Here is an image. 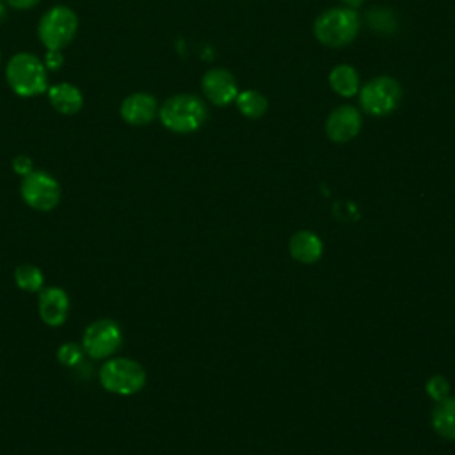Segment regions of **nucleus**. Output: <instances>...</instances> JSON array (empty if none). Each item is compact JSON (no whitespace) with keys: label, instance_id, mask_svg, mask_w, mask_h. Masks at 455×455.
<instances>
[{"label":"nucleus","instance_id":"obj_1","mask_svg":"<svg viewBox=\"0 0 455 455\" xmlns=\"http://www.w3.org/2000/svg\"><path fill=\"white\" fill-rule=\"evenodd\" d=\"M206 107L194 94H176L158 110L162 124L174 133H192L206 121Z\"/></svg>","mask_w":455,"mask_h":455},{"label":"nucleus","instance_id":"obj_11","mask_svg":"<svg viewBox=\"0 0 455 455\" xmlns=\"http://www.w3.org/2000/svg\"><path fill=\"white\" fill-rule=\"evenodd\" d=\"M203 92L204 96L219 107L229 105L231 101H235L238 91H236V80L235 76L222 68H215L204 73L203 76Z\"/></svg>","mask_w":455,"mask_h":455},{"label":"nucleus","instance_id":"obj_23","mask_svg":"<svg viewBox=\"0 0 455 455\" xmlns=\"http://www.w3.org/2000/svg\"><path fill=\"white\" fill-rule=\"evenodd\" d=\"M43 64H44L46 69H59L62 66V53H60V50H48Z\"/></svg>","mask_w":455,"mask_h":455},{"label":"nucleus","instance_id":"obj_24","mask_svg":"<svg viewBox=\"0 0 455 455\" xmlns=\"http://www.w3.org/2000/svg\"><path fill=\"white\" fill-rule=\"evenodd\" d=\"M39 0H7V4L14 9H30L37 4Z\"/></svg>","mask_w":455,"mask_h":455},{"label":"nucleus","instance_id":"obj_14","mask_svg":"<svg viewBox=\"0 0 455 455\" xmlns=\"http://www.w3.org/2000/svg\"><path fill=\"white\" fill-rule=\"evenodd\" d=\"M322 240L316 233L302 229L290 238V254L300 263H315L322 256Z\"/></svg>","mask_w":455,"mask_h":455},{"label":"nucleus","instance_id":"obj_18","mask_svg":"<svg viewBox=\"0 0 455 455\" xmlns=\"http://www.w3.org/2000/svg\"><path fill=\"white\" fill-rule=\"evenodd\" d=\"M235 101L238 110L249 119H258L267 112V98L258 91H242Z\"/></svg>","mask_w":455,"mask_h":455},{"label":"nucleus","instance_id":"obj_22","mask_svg":"<svg viewBox=\"0 0 455 455\" xmlns=\"http://www.w3.org/2000/svg\"><path fill=\"white\" fill-rule=\"evenodd\" d=\"M12 169H14L16 174L27 176V174H30L34 171L32 169V160L28 156H25V155H20V156H16L12 160Z\"/></svg>","mask_w":455,"mask_h":455},{"label":"nucleus","instance_id":"obj_6","mask_svg":"<svg viewBox=\"0 0 455 455\" xmlns=\"http://www.w3.org/2000/svg\"><path fill=\"white\" fill-rule=\"evenodd\" d=\"M402 98V87L398 80L391 76H377L366 82L359 92L361 107L370 116H387L391 114Z\"/></svg>","mask_w":455,"mask_h":455},{"label":"nucleus","instance_id":"obj_12","mask_svg":"<svg viewBox=\"0 0 455 455\" xmlns=\"http://www.w3.org/2000/svg\"><path fill=\"white\" fill-rule=\"evenodd\" d=\"M156 116V100L148 92H133L121 103V117L132 126H142Z\"/></svg>","mask_w":455,"mask_h":455},{"label":"nucleus","instance_id":"obj_3","mask_svg":"<svg viewBox=\"0 0 455 455\" xmlns=\"http://www.w3.org/2000/svg\"><path fill=\"white\" fill-rule=\"evenodd\" d=\"M315 37L331 48H341L354 41L359 32V16L350 7H332L315 21Z\"/></svg>","mask_w":455,"mask_h":455},{"label":"nucleus","instance_id":"obj_4","mask_svg":"<svg viewBox=\"0 0 455 455\" xmlns=\"http://www.w3.org/2000/svg\"><path fill=\"white\" fill-rule=\"evenodd\" d=\"M100 384L105 391L130 396L146 384L144 368L130 357H108L100 368Z\"/></svg>","mask_w":455,"mask_h":455},{"label":"nucleus","instance_id":"obj_8","mask_svg":"<svg viewBox=\"0 0 455 455\" xmlns=\"http://www.w3.org/2000/svg\"><path fill=\"white\" fill-rule=\"evenodd\" d=\"M20 192L23 201L37 212L53 210L60 199L59 181L44 171H32L30 174L23 176Z\"/></svg>","mask_w":455,"mask_h":455},{"label":"nucleus","instance_id":"obj_5","mask_svg":"<svg viewBox=\"0 0 455 455\" xmlns=\"http://www.w3.org/2000/svg\"><path fill=\"white\" fill-rule=\"evenodd\" d=\"M76 28V14L66 5H57L41 18L37 34L48 50H60L73 41Z\"/></svg>","mask_w":455,"mask_h":455},{"label":"nucleus","instance_id":"obj_17","mask_svg":"<svg viewBox=\"0 0 455 455\" xmlns=\"http://www.w3.org/2000/svg\"><path fill=\"white\" fill-rule=\"evenodd\" d=\"M14 283L20 290L23 291H41L43 284H44V274L39 267L32 265V263H20L14 268Z\"/></svg>","mask_w":455,"mask_h":455},{"label":"nucleus","instance_id":"obj_21","mask_svg":"<svg viewBox=\"0 0 455 455\" xmlns=\"http://www.w3.org/2000/svg\"><path fill=\"white\" fill-rule=\"evenodd\" d=\"M427 393L432 400L435 402H441L448 396V391H450V384L448 380L443 377V375H432L428 380H427Z\"/></svg>","mask_w":455,"mask_h":455},{"label":"nucleus","instance_id":"obj_15","mask_svg":"<svg viewBox=\"0 0 455 455\" xmlns=\"http://www.w3.org/2000/svg\"><path fill=\"white\" fill-rule=\"evenodd\" d=\"M432 427L434 430L446 437L455 439V398H444L437 402L435 409L432 411Z\"/></svg>","mask_w":455,"mask_h":455},{"label":"nucleus","instance_id":"obj_25","mask_svg":"<svg viewBox=\"0 0 455 455\" xmlns=\"http://www.w3.org/2000/svg\"><path fill=\"white\" fill-rule=\"evenodd\" d=\"M347 7H350V9H355V7H359L364 0H341Z\"/></svg>","mask_w":455,"mask_h":455},{"label":"nucleus","instance_id":"obj_26","mask_svg":"<svg viewBox=\"0 0 455 455\" xmlns=\"http://www.w3.org/2000/svg\"><path fill=\"white\" fill-rule=\"evenodd\" d=\"M5 18V5H4V2L0 0V21Z\"/></svg>","mask_w":455,"mask_h":455},{"label":"nucleus","instance_id":"obj_19","mask_svg":"<svg viewBox=\"0 0 455 455\" xmlns=\"http://www.w3.org/2000/svg\"><path fill=\"white\" fill-rule=\"evenodd\" d=\"M368 20V25L370 28H373L375 32L379 34H391L396 30V18L395 14L389 11V9H384V7H377V9H371L366 16Z\"/></svg>","mask_w":455,"mask_h":455},{"label":"nucleus","instance_id":"obj_20","mask_svg":"<svg viewBox=\"0 0 455 455\" xmlns=\"http://www.w3.org/2000/svg\"><path fill=\"white\" fill-rule=\"evenodd\" d=\"M84 348L78 343H71L66 341L57 348V359L64 364V366H76L82 363L84 359Z\"/></svg>","mask_w":455,"mask_h":455},{"label":"nucleus","instance_id":"obj_7","mask_svg":"<svg viewBox=\"0 0 455 455\" xmlns=\"http://www.w3.org/2000/svg\"><path fill=\"white\" fill-rule=\"evenodd\" d=\"M123 343V332L112 318H100L91 322L82 336V348L91 359L112 357Z\"/></svg>","mask_w":455,"mask_h":455},{"label":"nucleus","instance_id":"obj_10","mask_svg":"<svg viewBox=\"0 0 455 455\" xmlns=\"http://www.w3.org/2000/svg\"><path fill=\"white\" fill-rule=\"evenodd\" d=\"M359 130L361 114L352 105H341L334 108L325 121V132L332 142H348L359 133Z\"/></svg>","mask_w":455,"mask_h":455},{"label":"nucleus","instance_id":"obj_13","mask_svg":"<svg viewBox=\"0 0 455 455\" xmlns=\"http://www.w3.org/2000/svg\"><path fill=\"white\" fill-rule=\"evenodd\" d=\"M48 98H50L52 107L64 116L76 114L84 105V96H82L80 89L71 84H66V82L52 85L48 89Z\"/></svg>","mask_w":455,"mask_h":455},{"label":"nucleus","instance_id":"obj_2","mask_svg":"<svg viewBox=\"0 0 455 455\" xmlns=\"http://www.w3.org/2000/svg\"><path fill=\"white\" fill-rule=\"evenodd\" d=\"M5 78L11 89L23 98L37 96L44 92L48 85L46 68L43 60L25 52L11 57L5 68Z\"/></svg>","mask_w":455,"mask_h":455},{"label":"nucleus","instance_id":"obj_16","mask_svg":"<svg viewBox=\"0 0 455 455\" xmlns=\"http://www.w3.org/2000/svg\"><path fill=\"white\" fill-rule=\"evenodd\" d=\"M329 84L339 96L350 98L359 91V75L348 64H339L329 73Z\"/></svg>","mask_w":455,"mask_h":455},{"label":"nucleus","instance_id":"obj_9","mask_svg":"<svg viewBox=\"0 0 455 455\" xmlns=\"http://www.w3.org/2000/svg\"><path fill=\"white\" fill-rule=\"evenodd\" d=\"M39 318L50 327H60L69 315V297L59 286H48L39 291L37 299Z\"/></svg>","mask_w":455,"mask_h":455}]
</instances>
